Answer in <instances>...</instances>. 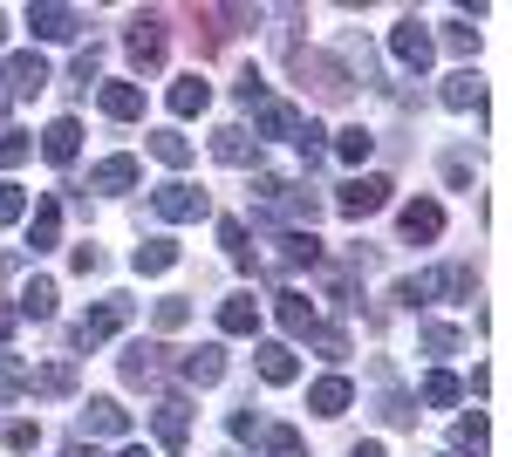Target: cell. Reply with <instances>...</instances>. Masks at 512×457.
Listing matches in <instances>:
<instances>
[{"label":"cell","mask_w":512,"mask_h":457,"mask_svg":"<svg viewBox=\"0 0 512 457\" xmlns=\"http://www.w3.org/2000/svg\"><path fill=\"white\" fill-rule=\"evenodd\" d=\"M390 178H383V171H362V178H349V185L335 191V212H342V219H369V212H383V205H390Z\"/></svg>","instance_id":"6da1fadb"},{"label":"cell","mask_w":512,"mask_h":457,"mask_svg":"<svg viewBox=\"0 0 512 457\" xmlns=\"http://www.w3.org/2000/svg\"><path fill=\"white\" fill-rule=\"evenodd\" d=\"M151 212H158V219H171V226H192V219H205V212H212V198H205L198 185H185V178H171V185L151 191Z\"/></svg>","instance_id":"7a4b0ae2"},{"label":"cell","mask_w":512,"mask_h":457,"mask_svg":"<svg viewBox=\"0 0 512 457\" xmlns=\"http://www.w3.org/2000/svg\"><path fill=\"white\" fill-rule=\"evenodd\" d=\"M390 55H396V62H403V69H417V76H424V69H431V55H437L431 28H424L417 14H403V21H396V28H390Z\"/></svg>","instance_id":"3957f363"},{"label":"cell","mask_w":512,"mask_h":457,"mask_svg":"<svg viewBox=\"0 0 512 457\" xmlns=\"http://www.w3.org/2000/svg\"><path fill=\"white\" fill-rule=\"evenodd\" d=\"M123 48H130V62H137V69H164V48H171L164 14H137V21H130V35H123Z\"/></svg>","instance_id":"277c9868"},{"label":"cell","mask_w":512,"mask_h":457,"mask_svg":"<svg viewBox=\"0 0 512 457\" xmlns=\"http://www.w3.org/2000/svg\"><path fill=\"white\" fill-rule=\"evenodd\" d=\"M123 321H130V301H123V294H110L103 307H89V314L76 321V335H69V342H76V348H103Z\"/></svg>","instance_id":"5b68a950"},{"label":"cell","mask_w":512,"mask_h":457,"mask_svg":"<svg viewBox=\"0 0 512 457\" xmlns=\"http://www.w3.org/2000/svg\"><path fill=\"white\" fill-rule=\"evenodd\" d=\"M0 89H7V96H41V89H48V62H41L35 48L7 55V62H0Z\"/></svg>","instance_id":"8992f818"},{"label":"cell","mask_w":512,"mask_h":457,"mask_svg":"<svg viewBox=\"0 0 512 457\" xmlns=\"http://www.w3.org/2000/svg\"><path fill=\"white\" fill-rule=\"evenodd\" d=\"M28 28H35V41H76L89 21H82L76 7H55V0H35L28 7Z\"/></svg>","instance_id":"52a82bcc"},{"label":"cell","mask_w":512,"mask_h":457,"mask_svg":"<svg viewBox=\"0 0 512 457\" xmlns=\"http://www.w3.org/2000/svg\"><path fill=\"white\" fill-rule=\"evenodd\" d=\"M76 430L82 437H123V430H130V410H123L117 396H89L76 410Z\"/></svg>","instance_id":"ba28073f"},{"label":"cell","mask_w":512,"mask_h":457,"mask_svg":"<svg viewBox=\"0 0 512 457\" xmlns=\"http://www.w3.org/2000/svg\"><path fill=\"white\" fill-rule=\"evenodd\" d=\"M178 376L192 382V389H212V382L226 376V348H219V342H198V348H185V355H178Z\"/></svg>","instance_id":"9c48e42d"},{"label":"cell","mask_w":512,"mask_h":457,"mask_svg":"<svg viewBox=\"0 0 512 457\" xmlns=\"http://www.w3.org/2000/svg\"><path fill=\"white\" fill-rule=\"evenodd\" d=\"M403 239H410V246L444 239V205H437V198H410V205H403Z\"/></svg>","instance_id":"30bf717a"},{"label":"cell","mask_w":512,"mask_h":457,"mask_svg":"<svg viewBox=\"0 0 512 457\" xmlns=\"http://www.w3.org/2000/svg\"><path fill=\"white\" fill-rule=\"evenodd\" d=\"M212 157L233 164V171H253V164H260V144H253L239 123H219V130H212Z\"/></svg>","instance_id":"8fae6325"},{"label":"cell","mask_w":512,"mask_h":457,"mask_svg":"<svg viewBox=\"0 0 512 457\" xmlns=\"http://www.w3.org/2000/svg\"><path fill=\"white\" fill-rule=\"evenodd\" d=\"M294 62H301V76H315V89L328 96V103H342V96L355 89V82H349V69H342L335 55H294Z\"/></svg>","instance_id":"7c38bea8"},{"label":"cell","mask_w":512,"mask_h":457,"mask_svg":"<svg viewBox=\"0 0 512 457\" xmlns=\"http://www.w3.org/2000/svg\"><path fill=\"white\" fill-rule=\"evenodd\" d=\"M76 151H82V123L76 116H55V123L41 130V157H48V164H76Z\"/></svg>","instance_id":"4fadbf2b"},{"label":"cell","mask_w":512,"mask_h":457,"mask_svg":"<svg viewBox=\"0 0 512 457\" xmlns=\"http://www.w3.org/2000/svg\"><path fill=\"white\" fill-rule=\"evenodd\" d=\"M260 137H301V110H294V103H274V96H267V103L253 110V144H260Z\"/></svg>","instance_id":"5bb4252c"},{"label":"cell","mask_w":512,"mask_h":457,"mask_svg":"<svg viewBox=\"0 0 512 457\" xmlns=\"http://www.w3.org/2000/svg\"><path fill=\"white\" fill-rule=\"evenodd\" d=\"M62 246V198H41L28 219V253H55Z\"/></svg>","instance_id":"9a60e30c"},{"label":"cell","mask_w":512,"mask_h":457,"mask_svg":"<svg viewBox=\"0 0 512 457\" xmlns=\"http://www.w3.org/2000/svg\"><path fill=\"white\" fill-rule=\"evenodd\" d=\"M205 110H212V82L198 76V69L171 82V116H205Z\"/></svg>","instance_id":"2e32d148"},{"label":"cell","mask_w":512,"mask_h":457,"mask_svg":"<svg viewBox=\"0 0 512 457\" xmlns=\"http://www.w3.org/2000/svg\"><path fill=\"white\" fill-rule=\"evenodd\" d=\"M349 403H355L349 376H321L315 389H308V410H315V417H342V410H349Z\"/></svg>","instance_id":"e0dca14e"},{"label":"cell","mask_w":512,"mask_h":457,"mask_svg":"<svg viewBox=\"0 0 512 457\" xmlns=\"http://www.w3.org/2000/svg\"><path fill=\"white\" fill-rule=\"evenodd\" d=\"M96 103H103V116H117V123H137V116H144V89H137V82H103Z\"/></svg>","instance_id":"ac0fdd59"},{"label":"cell","mask_w":512,"mask_h":457,"mask_svg":"<svg viewBox=\"0 0 512 457\" xmlns=\"http://www.w3.org/2000/svg\"><path fill=\"white\" fill-rule=\"evenodd\" d=\"M294 376H301V355H294L287 342H267V348H260V382H274V389H287Z\"/></svg>","instance_id":"d6986e66"},{"label":"cell","mask_w":512,"mask_h":457,"mask_svg":"<svg viewBox=\"0 0 512 457\" xmlns=\"http://www.w3.org/2000/svg\"><path fill=\"white\" fill-rule=\"evenodd\" d=\"M151 430H158L164 444H185V430H192V403H185V396H164L158 417H151Z\"/></svg>","instance_id":"ffe728a7"},{"label":"cell","mask_w":512,"mask_h":457,"mask_svg":"<svg viewBox=\"0 0 512 457\" xmlns=\"http://www.w3.org/2000/svg\"><path fill=\"white\" fill-rule=\"evenodd\" d=\"M158 369H164V348L158 342H137V348H123V382H158Z\"/></svg>","instance_id":"44dd1931"},{"label":"cell","mask_w":512,"mask_h":457,"mask_svg":"<svg viewBox=\"0 0 512 457\" xmlns=\"http://www.w3.org/2000/svg\"><path fill=\"white\" fill-rule=\"evenodd\" d=\"M89 191H137V157H103L89 171Z\"/></svg>","instance_id":"7402d4cb"},{"label":"cell","mask_w":512,"mask_h":457,"mask_svg":"<svg viewBox=\"0 0 512 457\" xmlns=\"http://www.w3.org/2000/svg\"><path fill=\"white\" fill-rule=\"evenodd\" d=\"M280 267H315L321 260V239L308 226H294V232H280V253H274Z\"/></svg>","instance_id":"603a6c76"},{"label":"cell","mask_w":512,"mask_h":457,"mask_svg":"<svg viewBox=\"0 0 512 457\" xmlns=\"http://www.w3.org/2000/svg\"><path fill=\"white\" fill-rule=\"evenodd\" d=\"M485 437H492V423H485V410H472V417L451 423V457H478L485 451Z\"/></svg>","instance_id":"cb8c5ba5"},{"label":"cell","mask_w":512,"mask_h":457,"mask_svg":"<svg viewBox=\"0 0 512 457\" xmlns=\"http://www.w3.org/2000/svg\"><path fill=\"white\" fill-rule=\"evenodd\" d=\"M437 96H444V110H485V82H478L472 69H458V76L444 82Z\"/></svg>","instance_id":"d4e9b609"},{"label":"cell","mask_w":512,"mask_h":457,"mask_svg":"<svg viewBox=\"0 0 512 457\" xmlns=\"http://www.w3.org/2000/svg\"><path fill=\"white\" fill-rule=\"evenodd\" d=\"M219 328H226V335H253V328H260V301H253V294L219 301Z\"/></svg>","instance_id":"484cf974"},{"label":"cell","mask_w":512,"mask_h":457,"mask_svg":"<svg viewBox=\"0 0 512 457\" xmlns=\"http://www.w3.org/2000/svg\"><path fill=\"white\" fill-rule=\"evenodd\" d=\"M55 301H62V294H55V280H28V287H21V301H14V314H28V321H48V314H55Z\"/></svg>","instance_id":"4316f807"},{"label":"cell","mask_w":512,"mask_h":457,"mask_svg":"<svg viewBox=\"0 0 512 457\" xmlns=\"http://www.w3.org/2000/svg\"><path fill=\"white\" fill-rule=\"evenodd\" d=\"M280 328H287V335H315L321 328L315 301H308V294H280Z\"/></svg>","instance_id":"83f0119b"},{"label":"cell","mask_w":512,"mask_h":457,"mask_svg":"<svg viewBox=\"0 0 512 457\" xmlns=\"http://www.w3.org/2000/svg\"><path fill=\"white\" fill-rule=\"evenodd\" d=\"M130 267L137 273H171L178 267V239H144V246L130 253Z\"/></svg>","instance_id":"f1b7e54d"},{"label":"cell","mask_w":512,"mask_h":457,"mask_svg":"<svg viewBox=\"0 0 512 457\" xmlns=\"http://www.w3.org/2000/svg\"><path fill=\"white\" fill-rule=\"evenodd\" d=\"M151 157L171 164V171H185V164H192V137H178V130H151Z\"/></svg>","instance_id":"f546056e"},{"label":"cell","mask_w":512,"mask_h":457,"mask_svg":"<svg viewBox=\"0 0 512 457\" xmlns=\"http://www.w3.org/2000/svg\"><path fill=\"white\" fill-rule=\"evenodd\" d=\"M28 389H41V396H69V389H76V369H69V362H48V369H28Z\"/></svg>","instance_id":"4dcf8cb0"},{"label":"cell","mask_w":512,"mask_h":457,"mask_svg":"<svg viewBox=\"0 0 512 457\" xmlns=\"http://www.w3.org/2000/svg\"><path fill=\"white\" fill-rule=\"evenodd\" d=\"M431 294H451V301H472V294H478V273H472V267H444V273H431Z\"/></svg>","instance_id":"1f68e13d"},{"label":"cell","mask_w":512,"mask_h":457,"mask_svg":"<svg viewBox=\"0 0 512 457\" xmlns=\"http://www.w3.org/2000/svg\"><path fill=\"white\" fill-rule=\"evenodd\" d=\"M458 396H465V382L451 376V369H431V376H424V403H431V410H451Z\"/></svg>","instance_id":"d6a6232c"},{"label":"cell","mask_w":512,"mask_h":457,"mask_svg":"<svg viewBox=\"0 0 512 457\" xmlns=\"http://www.w3.org/2000/svg\"><path fill=\"white\" fill-rule=\"evenodd\" d=\"M369 151H376V137H369L362 123H349V130L335 137V157H342V164H362V157H369Z\"/></svg>","instance_id":"836d02e7"},{"label":"cell","mask_w":512,"mask_h":457,"mask_svg":"<svg viewBox=\"0 0 512 457\" xmlns=\"http://www.w3.org/2000/svg\"><path fill=\"white\" fill-rule=\"evenodd\" d=\"M219 246L233 253L239 267H253V246H246V219H219Z\"/></svg>","instance_id":"e575fe53"},{"label":"cell","mask_w":512,"mask_h":457,"mask_svg":"<svg viewBox=\"0 0 512 457\" xmlns=\"http://www.w3.org/2000/svg\"><path fill=\"white\" fill-rule=\"evenodd\" d=\"M260 444H267V457H308V451H301V430H287V423L260 430Z\"/></svg>","instance_id":"d590c367"},{"label":"cell","mask_w":512,"mask_h":457,"mask_svg":"<svg viewBox=\"0 0 512 457\" xmlns=\"http://www.w3.org/2000/svg\"><path fill=\"white\" fill-rule=\"evenodd\" d=\"M28 151H35V144H28V130H0V171H21Z\"/></svg>","instance_id":"8d00e7d4"},{"label":"cell","mask_w":512,"mask_h":457,"mask_svg":"<svg viewBox=\"0 0 512 457\" xmlns=\"http://www.w3.org/2000/svg\"><path fill=\"white\" fill-rule=\"evenodd\" d=\"M28 389V369H21V355H0V403H14Z\"/></svg>","instance_id":"74e56055"},{"label":"cell","mask_w":512,"mask_h":457,"mask_svg":"<svg viewBox=\"0 0 512 457\" xmlns=\"http://www.w3.org/2000/svg\"><path fill=\"white\" fill-rule=\"evenodd\" d=\"M444 48L451 55H478V28L472 21H444Z\"/></svg>","instance_id":"f35d334b"},{"label":"cell","mask_w":512,"mask_h":457,"mask_svg":"<svg viewBox=\"0 0 512 457\" xmlns=\"http://www.w3.org/2000/svg\"><path fill=\"white\" fill-rule=\"evenodd\" d=\"M103 76V48H96V41H89V48H82L76 55V69H69V82H76V89H89V82Z\"/></svg>","instance_id":"ab89813d"},{"label":"cell","mask_w":512,"mask_h":457,"mask_svg":"<svg viewBox=\"0 0 512 457\" xmlns=\"http://www.w3.org/2000/svg\"><path fill=\"white\" fill-rule=\"evenodd\" d=\"M185 321H192V301H185V294H164L158 301V328L171 335V328H185Z\"/></svg>","instance_id":"60d3db41"},{"label":"cell","mask_w":512,"mask_h":457,"mask_svg":"<svg viewBox=\"0 0 512 457\" xmlns=\"http://www.w3.org/2000/svg\"><path fill=\"white\" fill-rule=\"evenodd\" d=\"M424 348H431V355H458V328H444V321H424Z\"/></svg>","instance_id":"b9f144b4"},{"label":"cell","mask_w":512,"mask_h":457,"mask_svg":"<svg viewBox=\"0 0 512 457\" xmlns=\"http://www.w3.org/2000/svg\"><path fill=\"white\" fill-rule=\"evenodd\" d=\"M396 301H403V307H424V301H431V273H410V280H396Z\"/></svg>","instance_id":"7bdbcfd3"},{"label":"cell","mask_w":512,"mask_h":457,"mask_svg":"<svg viewBox=\"0 0 512 457\" xmlns=\"http://www.w3.org/2000/svg\"><path fill=\"white\" fill-rule=\"evenodd\" d=\"M14 219H28V191H21V185H0V226H14Z\"/></svg>","instance_id":"ee69618b"},{"label":"cell","mask_w":512,"mask_h":457,"mask_svg":"<svg viewBox=\"0 0 512 457\" xmlns=\"http://www.w3.org/2000/svg\"><path fill=\"white\" fill-rule=\"evenodd\" d=\"M233 96L246 103V110H260V103H267V82H260V69H246V76L233 82Z\"/></svg>","instance_id":"f6af8a7d"},{"label":"cell","mask_w":512,"mask_h":457,"mask_svg":"<svg viewBox=\"0 0 512 457\" xmlns=\"http://www.w3.org/2000/svg\"><path fill=\"white\" fill-rule=\"evenodd\" d=\"M315 348H321V362H342L349 355V335L342 328H315Z\"/></svg>","instance_id":"bcb514c9"},{"label":"cell","mask_w":512,"mask_h":457,"mask_svg":"<svg viewBox=\"0 0 512 457\" xmlns=\"http://www.w3.org/2000/svg\"><path fill=\"white\" fill-rule=\"evenodd\" d=\"M321 137H328V130H321V123H301V137H294V144H301V157H308V164H321V151H328V144H321Z\"/></svg>","instance_id":"7dc6e473"},{"label":"cell","mask_w":512,"mask_h":457,"mask_svg":"<svg viewBox=\"0 0 512 457\" xmlns=\"http://www.w3.org/2000/svg\"><path fill=\"white\" fill-rule=\"evenodd\" d=\"M41 444V423H7V451H35Z\"/></svg>","instance_id":"c3c4849f"},{"label":"cell","mask_w":512,"mask_h":457,"mask_svg":"<svg viewBox=\"0 0 512 457\" xmlns=\"http://www.w3.org/2000/svg\"><path fill=\"white\" fill-rule=\"evenodd\" d=\"M383 423H417V410H410V396H383Z\"/></svg>","instance_id":"681fc988"},{"label":"cell","mask_w":512,"mask_h":457,"mask_svg":"<svg viewBox=\"0 0 512 457\" xmlns=\"http://www.w3.org/2000/svg\"><path fill=\"white\" fill-rule=\"evenodd\" d=\"M69 267L89 280V273H103V253H96V246H76V253H69Z\"/></svg>","instance_id":"f907efd6"},{"label":"cell","mask_w":512,"mask_h":457,"mask_svg":"<svg viewBox=\"0 0 512 457\" xmlns=\"http://www.w3.org/2000/svg\"><path fill=\"white\" fill-rule=\"evenodd\" d=\"M260 430H267V423L253 417V410H233V437H239V444H253V437H260Z\"/></svg>","instance_id":"816d5d0a"},{"label":"cell","mask_w":512,"mask_h":457,"mask_svg":"<svg viewBox=\"0 0 512 457\" xmlns=\"http://www.w3.org/2000/svg\"><path fill=\"white\" fill-rule=\"evenodd\" d=\"M444 178L465 191V185H472V164H465V157H444Z\"/></svg>","instance_id":"f5cc1de1"},{"label":"cell","mask_w":512,"mask_h":457,"mask_svg":"<svg viewBox=\"0 0 512 457\" xmlns=\"http://www.w3.org/2000/svg\"><path fill=\"white\" fill-rule=\"evenodd\" d=\"M14 328H21V314H14V307L0 301V342H14Z\"/></svg>","instance_id":"db71d44e"},{"label":"cell","mask_w":512,"mask_h":457,"mask_svg":"<svg viewBox=\"0 0 512 457\" xmlns=\"http://www.w3.org/2000/svg\"><path fill=\"white\" fill-rule=\"evenodd\" d=\"M349 457H390V451H383V444H355Z\"/></svg>","instance_id":"11a10c76"},{"label":"cell","mask_w":512,"mask_h":457,"mask_svg":"<svg viewBox=\"0 0 512 457\" xmlns=\"http://www.w3.org/2000/svg\"><path fill=\"white\" fill-rule=\"evenodd\" d=\"M117 457H151V451H144V444H123V451Z\"/></svg>","instance_id":"9f6ffc18"},{"label":"cell","mask_w":512,"mask_h":457,"mask_svg":"<svg viewBox=\"0 0 512 457\" xmlns=\"http://www.w3.org/2000/svg\"><path fill=\"white\" fill-rule=\"evenodd\" d=\"M62 457H96V451H82V444H69V451H62Z\"/></svg>","instance_id":"6f0895ef"},{"label":"cell","mask_w":512,"mask_h":457,"mask_svg":"<svg viewBox=\"0 0 512 457\" xmlns=\"http://www.w3.org/2000/svg\"><path fill=\"white\" fill-rule=\"evenodd\" d=\"M0 116H7V96H0Z\"/></svg>","instance_id":"680465c9"},{"label":"cell","mask_w":512,"mask_h":457,"mask_svg":"<svg viewBox=\"0 0 512 457\" xmlns=\"http://www.w3.org/2000/svg\"><path fill=\"white\" fill-rule=\"evenodd\" d=\"M0 28H7V14H0Z\"/></svg>","instance_id":"91938a15"}]
</instances>
